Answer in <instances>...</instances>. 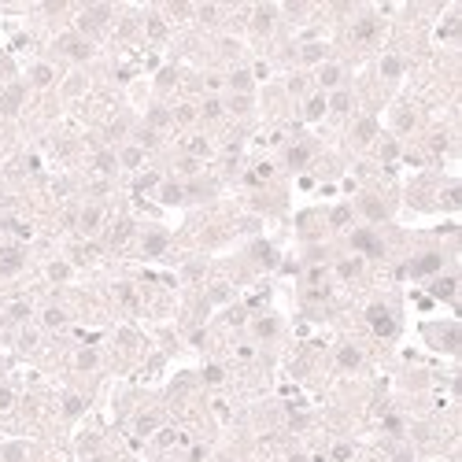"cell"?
Here are the masks:
<instances>
[{"label": "cell", "mask_w": 462, "mask_h": 462, "mask_svg": "<svg viewBox=\"0 0 462 462\" xmlns=\"http://www.w3.org/2000/svg\"><path fill=\"white\" fill-rule=\"evenodd\" d=\"M288 159H292V167H300V163H303V159H307V152H303V148H296V152H292V155H288Z\"/></svg>", "instance_id": "obj_29"}, {"label": "cell", "mask_w": 462, "mask_h": 462, "mask_svg": "<svg viewBox=\"0 0 462 462\" xmlns=\"http://www.w3.org/2000/svg\"><path fill=\"white\" fill-rule=\"evenodd\" d=\"M352 244H355V252H362V255H385V244L370 233V229H359V233L352 237Z\"/></svg>", "instance_id": "obj_2"}, {"label": "cell", "mask_w": 462, "mask_h": 462, "mask_svg": "<svg viewBox=\"0 0 462 462\" xmlns=\"http://www.w3.org/2000/svg\"><path fill=\"white\" fill-rule=\"evenodd\" d=\"M11 399H15V396H11L8 388H0V411H8V407H11Z\"/></svg>", "instance_id": "obj_26"}, {"label": "cell", "mask_w": 462, "mask_h": 462, "mask_svg": "<svg viewBox=\"0 0 462 462\" xmlns=\"http://www.w3.org/2000/svg\"><path fill=\"white\" fill-rule=\"evenodd\" d=\"M96 219H100V211L89 207V211H85V219H82V226H85V229H92V226H96Z\"/></svg>", "instance_id": "obj_15"}, {"label": "cell", "mask_w": 462, "mask_h": 462, "mask_svg": "<svg viewBox=\"0 0 462 462\" xmlns=\"http://www.w3.org/2000/svg\"><path fill=\"white\" fill-rule=\"evenodd\" d=\"M96 462H104V459H96Z\"/></svg>", "instance_id": "obj_32"}, {"label": "cell", "mask_w": 462, "mask_h": 462, "mask_svg": "<svg viewBox=\"0 0 462 462\" xmlns=\"http://www.w3.org/2000/svg\"><path fill=\"white\" fill-rule=\"evenodd\" d=\"M270 22H274V8H259L255 11V30H259V34H266Z\"/></svg>", "instance_id": "obj_8"}, {"label": "cell", "mask_w": 462, "mask_h": 462, "mask_svg": "<svg viewBox=\"0 0 462 462\" xmlns=\"http://www.w3.org/2000/svg\"><path fill=\"white\" fill-rule=\"evenodd\" d=\"M52 277H56V281H63V277H67V266H63V263H56V266H52Z\"/></svg>", "instance_id": "obj_30"}, {"label": "cell", "mask_w": 462, "mask_h": 462, "mask_svg": "<svg viewBox=\"0 0 462 462\" xmlns=\"http://www.w3.org/2000/svg\"><path fill=\"white\" fill-rule=\"evenodd\" d=\"M322 111H326V100H322V96H314V100H307V118H318Z\"/></svg>", "instance_id": "obj_13"}, {"label": "cell", "mask_w": 462, "mask_h": 462, "mask_svg": "<svg viewBox=\"0 0 462 462\" xmlns=\"http://www.w3.org/2000/svg\"><path fill=\"white\" fill-rule=\"evenodd\" d=\"M82 411V399H67V414H78Z\"/></svg>", "instance_id": "obj_31"}, {"label": "cell", "mask_w": 462, "mask_h": 462, "mask_svg": "<svg viewBox=\"0 0 462 462\" xmlns=\"http://www.w3.org/2000/svg\"><path fill=\"white\" fill-rule=\"evenodd\" d=\"M19 270H22V248L19 244L0 248V274H19Z\"/></svg>", "instance_id": "obj_3"}, {"label": "cell", "mask_w": 462, "mask_h": 462, "mask_svg": "<svg viewBox=\"0 0 462 462\" xmlns=\"http://www.w3.org/2000/svg\"><path fill=\"white\" fill-rule=\"evenodd\" d=\"M233 85H237V89H248V85H252V74H244V70H237V74H233Z\"/></svg>", "instance_id": "obj_17"}, {"label": "cell", "mask_w": 462, "mask_h": 462, "mask_svg": "<svg viewBox=\"0 0 462 462\" xmlns=\"http://www.w3.org/2000/svg\"><path fill=\"white\" fill-rule=\"evenodd\" d=\"M440 263H444V259H440L437 252H433V255H421V259L414 263V274H437V270H440Z\"/></svg>", "instance_id": "obj_5"}, {"label": "cell", "mask_w": 462, "mask_h": 462, "mask_svg": "<svg viewBox=\"0 0 462 462\" xmlns=\"http://www.w3.org/2000/svg\"><path fill=\"white\" fill-rule=\"evenodd\" d=\"M4 459H8V462H22V447H8V451H4Z\"/></svg>", "instance_id": "obj_24"}, {"label": "cell", "mask_w": 462, "mask_h": 462, "mask_svg": "<svg viewBox=\"0 0 462 462\" xmlns=\"http://www.w3.org/2000/svg\"><path fill=\"white\" fill-rule=\"evenodd\" d=\"M122 167H141V148H126L122 152Z\"/></svg>", "instance_id": "obj_12"}, {"label": "cell", "mask_w": 462, "mask_h": 462, "mask_svg": "<svg viewBox=\"0 0 462 462\" xmlns=\"http://www.w3.org/2000/svg\"><path fill=\"white\" fill-rule=\"evenodd\" d=\"M370 137H374V122H359V141H370Z\"/></svg>", "instance_id": "obj_18"}, {"label": "cell", "mask_w": 462, "mask_h": 462, "mask_svg": "<svg viewBox=\"0 0 462 462\" xmlns=\"http://www.w3.org/2000/svg\"><path fill=\"white\" fill-rule=\"evenodd\" d=\"M44 322H48V326H59V322H63V311H44Z\"/></svg>", "instance_id": "obj_25"}, {"label": "cell", "mask_w": 462, "mask_h": 462, "mask_svg": "<svg viewBox=\"0 0 462 462\" xmlns=\"http://www.w3.org/2000/svg\"><path fill=\"white\" fill-rule=\"evenodd\" d=\"M366 318H370V326H374V333H377V336H392L396 333V318L381 307V303H377V307H370Z\"/></svg>", "instance_id": "obj_1"}, {"label": "cell", "mask_w": 462, "mask_h": 462, "mask_svg": "<svg viewBox=\"0 0 462 462\" xmlns=\"http://www.w3.org/2000/svg\"><path fill=\"white\" fill-rule=\"evenodd\" d=\"M144 248H148V252H163V233H152Z\"/></svg>", "instance_id": "obj_16"}, {"label": "cell", "mask_w": 462, "mask_h": 462, "mask_svg": "<svg viewBox=\"0 0 462 462\" xmlns=\"http://www.w3.org/2000/svg\"><path fill=\"white\" fill-rule=\"evenodd\" d=\"M100 22H108V8H92V11L82 15V30H92V26H100Z\"/></svg>", "instance_id": "obj_6"}, {"label": "cell", "mask_w": 462, "mask_h": 462, "mask_svg": "<svg viewBox=\"0 0 462 462\" xmlns=\"http://www.w3.org/2000/svg\"><path fill=\"white\" fill-rule=\"evenodd\" d=\"M148 34L152 37H163V22H159V19H152V22H148Z\"/></svg>", "instance_id": "obj_28"}, {"label": "cell", "mask_w": 462, "mask_h": 462, "mask_svg": "<svg viewBox=\"0 0 462 462\" xmlns=\"http://www.w3.org/2000/svg\"><path fill=\"white\" fill-rule=\"evenodd\" d=\"M352 219V215H348V207H340V211H333V226H344V222Z\"/></svg>", "instance_id": "obj_22"}, {"label": "cell", "mask_w": 462, "mask_h": 462, "mask_svg": "<svg viewBox=\"0 0 462 462\" xmlns=\"http://www.w3.org/2000/svg\"><path fill=\"white\" fill-rule=\"evenodd\" d=\"M362 211H366L370 219H385V207H381L377 200H362Z\"/></svg>", "instance_id": "obj_11"}, {"label": "cell", "mask_w": 462, "mask_h": 462, "mask_svg": "<svg viewBox=\"0 0 462 462\" xmlns=\"http://www.w3.org/2000/svg\"><path fill=\"white\" fill-rule=\"evenodd\" d=\"M433 292H437L440 300H451V292H455V281H451V277H440L437 285H433Z\"/></svg>", "instance_id": "obj_10"}, {"label": "cell", "mask_w": 462, "mask_h": 462, "mask_svg": "<svg viewBox=\"0 0 462 462\" xmlns=\"http://www.w3.org/2000/svg\"><path fill=\"white\" fill-rule=\"evenodd\" d=\"M333 111H348V96H344V92H336V96H333Z\"/></svg>", "instance_id": "obj_23"}, {"label": "cell", "mask_w": 462, "mask_h": 462, "mask_svg": "<svg viewBox=\"0 0 462 462\" xmlns=\"http://www.w3.org/2000/svg\"><path fill=\"white\" fill-rule=\"evenodd\" d=\"M19 104H22V89H19V85H11V89L0 96V111H4V115H11Z\"/></svg>", "instance_id": "obj_4"}, {"label": "cell", "mask_w": 462, "mask_h": 462, "mask_svg": "<svg viewBox=\"0 0 462 462\" xmlns=\"http://www.w3.org/2000/svg\"><path fill=\"white\" fill-rule=\"evenodd\" d=\"M259 336H274V318H263L259 322Z\"/></svg>", "instance_id": "obj_21"}, {"label": "cell", "mask_w": 462, "mask_h": 462, "mask_svg": "<svg viewBox=\"0 0 462 462\" xmlns=\"http://www.w3.org/2000/svg\"><path fill=\"white\" fill-rule=\"evenodd\" d=\"M59 48H63V52H70V56H78V59H85V56H89V44H85V41H78V37H67V41H63V44H59Z\"/></svg>", "instance_id": "obj_7"}, {"label": "cell", "mask_w": 462, "mask_h": 462, "mask_svg": "<svg viewBox=\"0 0 462 462\" xmlns=\"http://www.w3.org/2000/svg\"><path fill=\"white\" fill-rule=\"evenodd\" d=\"M92 362H96V355H92V352H82V359H78V366H82V370H89Z\"/></svg>", "instance_id": "obj_27"}, {"label": "cell", "mask_w": 462, "mask_h": 462, "mask_svg": "<svg viewBox=\"0 0 462 462\" xmlns=\"http://www.w3.org/2000/svg\"><path fill=\"white\" fill-rule=\"evenodd\" d=\"M34 82H37V85L52 82V70H48V67H37V70H34Z\"/></svg>", "instance_id": "obj_19"}, {"label": "cell", "mask_w": 462, "mask_h": 462, "mask_svg": "<svg viewBox=\"0 0 462 462\" xmlns=\"http://www.w3.org/2000/svg\"><path fill=\"white\" fill-rule=\"evenodd\" d=\"M333 82H340V67H326L322 70V85H333Z\"/></svg>", "instance_id": "obj_14"}, {"label": "cell", "mask_w": 462, "mask_h": 462, "mask_svg": "<svg viewBox=\"0 0 462 462\" xmlns=\"http://www.w3.org/2000/svg\"><path fill=\"white\" fill-rule=\"evenodd\" d=\"M336 359H340V366H348V370H355L359 366V352H355V348H340V355H336Z\"/></svg>", "instance_id": "obj_9"}, {"label": "cell", "mask_w": 462, "mask_h": 462, "mask_svg": "<svg viewBox=\"0 0 462 462\" xmlns=\"http://www.w3.org/2000/svg\"><path fill=\"white\" fill-rule=\"evenodd\" d=\"M385 74H388V78H396V74H399V59H392V56L385 59Z\"/></svg>", "instance_id": "obj_20"}]
</instances>
